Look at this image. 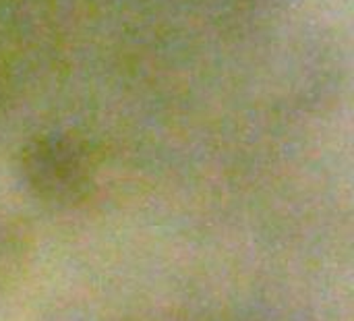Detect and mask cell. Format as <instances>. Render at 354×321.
Here are the masks:
<instances>
[{
	"label": "cell",
	"instance_id": "6da1fadb",
	"mask_svg": "<svg viewBox=\"0 0 354 321\" xmlns=\"http://www.w3.org/2000/svg\"><path fill=\"white\" fill-rule=\"evenodd\" d=\"M23 178L37 199L52 205H75L91 191L93 162L81 143L50 137L27 149Z\"/></svg>",
	"mask_w": 354,
	"mask_h": 321
},
{
	"label": "cell",
	"instance_id": "7a4b0ae2",
	"mask_svg": "<svg viewBox=\"0 0 354 321\" xmlns=\"http://www.w3.org/2000/svg\"><path fill=\"white\" fill-rule=\"evenodd\" d=\"M27 253V239L23 230L8 220H0V280L8 278L21 268Z\"/></svg>",
	"mask_w": 354,
	"mask_h": 321
}]
</instances>
